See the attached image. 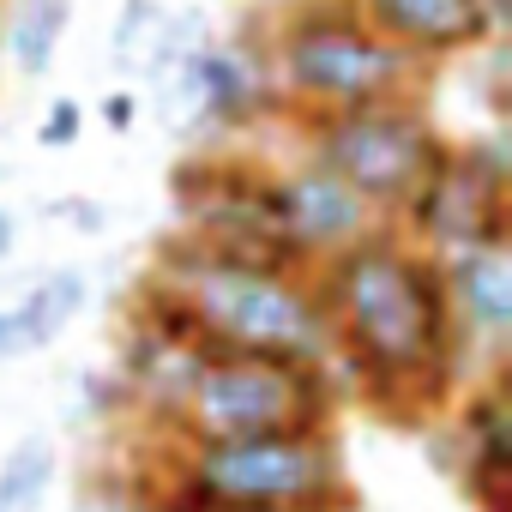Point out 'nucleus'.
Here are the masks:
<instances>
[{
    "mask_svg": "<svg viewBox=\"0 0 512 512\" xmlns=\"http://www.w3.org/2000/svg\"><path fill=\"white\" fill-rule=\"evenodd\" d=\"M79 133H85V103L79 97H55L49 115H43V127H37V145L67 151V145H79Z\"/></svg>",
    "mask_w": 512,
    "mask_h": 512,
    "instance_id": "nucleus-18",
    "label": "nucleus"
},
{
    "mask_svg": "<svg viewBox=\"0 0 512 512\" xmlns=\"http://www.w3.org/2000/svg\"><path fill=\"white\" fill-rule=\"evenodd\" d=\"M193 320V332L211 350H247V356H284V362H320L332 368V332L314 296V272H266L235 266L199 247L187 229L163 235L151 247V272Z\"/></svg>",
    "mask_w": 512,
    "mask_h": 512,
    "instance_id": "nucleus-2",
    "label": "nucleus"
},
{
    "mask_svg": "<svg viewBox=\"0 0 512 512\" xmlns=\"http://www.w3.org/2000/svg\"><path fill=\"white\" fill-rule=\"evenodd\" d=\"M67 25H73V0H19L13 19L0 25V49L25 79H43L67 43Z\"/></svg>",
    "mask_w": 512,
    "mask_h": 512,
    "instance_id": "nucleus-14",
    "label": "nucleus"
},
{
    "mask_svg": "<svg viewBox=\"0 0 512 512\" xmlns=\"http://www.w3.org/2000/svg\"><path fill=\"white\" fill-rule=\"evenodd\" d=\"M151 97H157V115H163L169 139H181L187 151H217V145H229L253 127H266L272 115L284 121V97L272 85V55H266L260 13L241 19L229 37H211L193 61L151 79Z\"/></svg>",
    "mask_w": 512,
    "mask_h": 512,
    "instance_id": "nucleus-6",
    "label": "nucleus"
},
{
    "mask_svg": "<svg viewBox=\"0 0 512 512\" xmlns=\"http://www.w3.org/2000/svg\"><path fill=\"white\" fill-rule=\"evenodd\" d=\"M446 470L458 476L464 500L476 512H506L512 482V434H506V368L482 374V386H464L452 416V452L440 446Z\"/></svg>",
    "mask_w": 512,
    "mask_h": 512,
    "instance_id": "nucleus-12",
    "label": "nucleus"
},
{
    "mask_svg": "<svg viewBox=\"0 0 512 512\" xmlns=\"http://www.w3.org/2000/svg\"><path fill=\"white\" fill-rule=\"evenodd\" d=\"M332 404H338L332 368H320V362L211 350L163 434L181 440V446H193V440L314 434V428H332Z\"/></svg>",
    "mask_w": 512,
    "mask_h": 512,
    "instance_id": "nucleus-4",
    "label": "nucleus"
},
{
    "mask_svg": "<svg viewBox=\"0 0 512 512\" xmlns=\"http://www.w3.org/2000/svg\"><path fill=\"white\" fill-rule=\"evenodd\" d=\"M362 13L422 67L476 55L512 31V0H362Z\"/></svg>",
    "mask_w": 512,
    "mask_h": 512,
    "instance_id": "nucleus-11",
    "label": "nucleus"
},
{
    "mask_svg": "<svg viewBox=\"0 0 512 512\" xmlns=\"http://www.w3.org/2000/svg\"><path fill=\"white\" fill-rule=\"evenodd\" d=\"M272 223L308 266H326L344 247H356L374 229H386V217L350 181H338L332 169H320L308 157L272 169Z\"/></svg>",
    "mask_w": 512,
    "mask_h": 512,
    "instance_id": "nucleus-9",
    "label": "nucleus"
},
{
    "mask_svg": "<svg viewBox=\"0 0 512 512\" xmlns=\"http://www.w3.org/2000/svg\"><path fill=\"white\" fill-rule=\"evenodd\" d=\"M446 278V302H452V326H458V350L470 374H494L506 368L512 350V247H464L440 260Z\"/></svg>",
    "mask_w": 512,
    "mask_h": 512,
    "instance_id": "nucleus-10",
    "label": "nucleus"
},
{
    "mask_svg": "<svg viewBox=\"0 0 512 512\" xmlns=\"http://www.w3.org/2000/svg\"><path fill=\"white\" fill-rule=\"evenodd\" d=\"M296 145L308 163L332 169L338 181H350L380 217H392L446 157L458 139L440 133V121L416 103V97H386V103H362V109H332V115H302L296 121Z\"/></svg>",
    "mask_w": 512,
    "mask_h": 512,
    "instance_id": "nucleus-5",
    "label": "nucleus"
},
{
    "mask_svg": "<svg viewBox=\"0 0 512 512\" xmlns=\"http://www.w3.org/2000/svg\"><path fill=\"white\" fill-rule=\"evenodd\" d=\"M145 494V512H302V506H253V500H223L193 488L181 470H157V476H133Z\"/></svg>",
    "mask_w": 512,
    "mask_h": 512,
    "instance_id": "nucleus-16",
    "label": "nucleus"
},
{
    "mask_svg": "<svg viewBox=\"0 0 512 512\" xmlns=\"http://www.w3.org/2000/svg\"><path fill=\"white\" fill-rule=\"evenodd\" d=\"M163 0H121V13H115V31H109V61L121 67V79H139L145 55H151V37L163 25Z\"/></svg>",
    "mask_w": 512,
    "mask_h": 512,
    "instance_id": "nucleus-17",
    "label": "nucleus"
},
{
    "mask_svg": "<svg viewBox=\"0 0 512 512\" xmlns=\"http://www.w3.org/2000/svg\"><path fill=\"white\" fill-rule=\"evenodd\" d=\"M314 296L332 332V374H350L356 398L386 422H428L464 392L470 368L440 260L392 223L314 266Z\"/></svg>",
    "mask_w": 512,
    "mask_h": 512,
    "instance_id": "nucleus-1",
    "label": "nucleus"
},
{
    "mask_svg": "<svg viewBox=\"0 0 512 512\" xmlns=\"http://www.w3.org/2000/svg\"><path fill=\"white\" fill-rule=\"evenodd\" d=\"M97 115H103V127L109 133H133L139 127V91H127V85H115V91H103V103H97Z\"/></svg>",
    "mask_w": 512,
    "mask_h": 512,
    "instance_id": "nucleus-20",
    "label": "nucleus"
},
{
    "mask_svg": "<svg viewBox=\"0 0 512 512\" xmlns=\"http://www.w3.org/2000/svg\"><path fill=\"white\" fill-rule=\"evenodd\" d=\"M43 211H49V217H61V223H67V229H79V235H103V223H109L103 199H85V193H61V199H49Z\"/></svg>",
    "mask_w": 512,
    "mask_h": 512,
    "instance_id": "nucleus-19",
    "label": "nucleus"
},
{
    "mask_svg": "<svg viewBox=\"0 0 512 512\" xmlns=\"http://www.w3.org/2000/svg\"><path fill=\"white\" fill-rule=\"evenodd\" d=\"M398 235L416 241L422 253L446 260L464 247H500L512 229V145L506 127H488L464 145H452V157L392 211Z\"/></svg>",
    "mask_w": 512,
    "mask_h": 512,
    "instance_id": "nucleus-8",
    "label": "nucleus"
},
{
    "mask_svg": "<svg viewBox=\"0 0 512 512\" xmlns=\"http://www.w3.org/2000/svg\"><path fill=\"white\" fill-rule=\"evenodd\" d=\"M13 247H19V223H13V211L0 205V266L13 260Z\"/></svg>",
    "mask_w": 512,
    "mask_h": 512,
    "instance_id": "nucleus-21",
    "label": "nucleus"
},
{
    "mask_svg": "<svg viewBox=\"0 0 512 512\" xmlns=\"http://www.w3.org/2000/svg\"><path fill=\"white\" fill-rule=\"evenodd\" d=\"M260 25H266V55H272V85L284 97V121L416 97L428 73L416 55H404L368 25L362 0H284L278 13H260Z\"/></svg>",
    "mask_w": 512,
    "mask_h": 512,
    "instance_id": "nucleus-3",
    "label": "nucleus"
},
{
    "mask_svg": "<svg viewBox=\"0 0 512 512\" xmlns=\"http://www.w3.org/2000/svg\"><path fill=\"white\" fill-rule=\"evenodd\" d=\"M85 296H91V278H85L79 266H55V272L31 278V284L19 290V302L7 308L13 350H19V356H31V350H49V344H55V338H61V332L79 320Z\"/></svg>",
    "mask_w": 512,
    "mask_h": 512,
    "instance_id": "nucleus-13",
    "label": "nucleus"
},
{
    "mask_svg": "<svg viewBox=\"0 0 512 512\" xmlns=\"http://www.w3.org/2000/svg\"><path fill=\"white\" fill-rule=\"evenodd\" d=\"M175 470L223 500L253 506H302V512H344L356 506L350 464L332 440V428L314 434H260V440H169Z\"/></svg>",
    "mask_w": 512,
    "mask_h": 512,
    "instance_id": "nucleus-7",
    "label": "nucleus"
},
{
    "mask_svg": "<svg viewBox=\"0 0 512 512\" xmlns=\"http://www.w3.org/2000/svg\"><path fill=\"white\" fill-rule=\"evenodd\" d=\"M55 488V440L19 434L13 452L0 458V512H37Z\"/></svg>",
    "mask_w": 512,
    "mask_h": 512,
    "instance_id": "nucleus-15",
    "label": "nucleus"
}]
</instances>
